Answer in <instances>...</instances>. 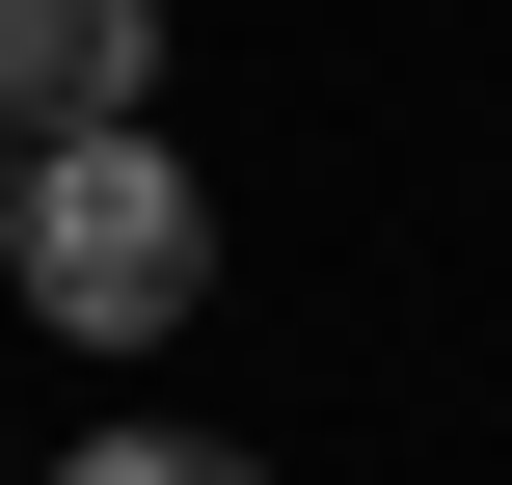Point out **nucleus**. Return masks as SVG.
Here are the masks:
<instances>
[{"instance_id":"7ed1b4c3","label":"nucleus","mask_w":512,"mask_h":485,"mask_svg":"<svg viewBox=\"0 0 512 485\" xmlns=\"http://www.w3.org/2000/svg\"><path fill=\"white\" fill-rule=\"evenodd\" d=\"M54 485H270V459H243V432H81Z\"/></svg>"},{"instance_id":"f03ea898","label":"nucleus","mask_w":512,"mask_h":485,"mask_svg":"<svg viewBox=\"0 0 512 485\" xmlns=\"http://www.w3.org/2000/svg\"><path fill=\"white\" fill-rule=\"evenodd\" d=\"M0 135H162V0H0Z\"/></svg>"},{"instance_id":"f257e3e1","label":"nucleus","mask_w":512,"mask_h":485,"mask_svg":"<svg viewBox=\"0 0 512 485\" xmlns=\"http://www.w3.org/2000/svg\"><path fill=\"white\" fill-rule=\"evenodd\" d=\"M0 270H27V324L162 351V324L216 297V189H189L162 135H54V162H27V216H0Z\"/></svg>"},{"instance_id":"20e7f679","label":"nucleus","mask_w":512,"mask_h":485,"mask_svg":"<svg viewBox=\"0 0 512 485\" xmlns=\"http://www.w3.org/2000/svg\"><path fill=\"white\" fill-rule=\"evenodd\" d=\"M0 216H27V135H0Z\"/></svg>"}]
</instances>
